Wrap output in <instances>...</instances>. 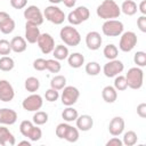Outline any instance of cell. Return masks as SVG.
<instances>
[{
    "label": "cell",
    "instance_id": "33",
    "mask_svg": "<svg viewBox=\"0 0 146 146\" xmlns=\"http://www.w3.org/2000/svg\"><path fill=\"white\" fill-rule=\"evenodd\" d=\"M48 113L43 112V111H35V113L33 114V123L36 125H42L44 123L48 122Z\"/></svg>",
    "mask_w": 146,
    "mask_h": 146
},
{
    "label": "cell",
    "instance_id": "13",
    "mask_svg": "<svg viewBox=\"0 0 146 146\" xmlns=\"http://www.w3.org/2000/svg\"><path fill=\"white\" fill-rule=\"evenodd\" d=\"M15 30V21L6 11H0V32L10 34Z\"/></svg>",
    "mask_w": 146,
    "mask_h": 146
},
{
    "label": "cell",
    "instance_id": "41",
    "mask_svg": "<svg viewBox=\"0 0 146 146\" xmlns=\"http://www.w3.org/2000/svg\"><path fill=\"white\" fill-rule=\"evenodd\" d=\"M11 52V47H10V42L6 39H1L0 40V55L2 56H8Z\"/></svg>",
    "mask_w": 146,
    "mask_h": 146
},
{
    "label": "cell",
    "instance_id": "21",
    "mask_svg": "<svg viewBox=\"0 0 146 146\" xmlns=\"http://www.w3.org/2000/svg\"><path fill=\"white\" fill-rule=\"evenodd\" d=\"M10 47H11V51H14L16 54H21V52H24L26 50L27 42H26L25 38L17 35L10 40Z\"/></svg>",
    "mask_w": 146,
    "mask_h": 146
},
{
    "label": "cell",
    "instance_id": "43",
    "mask_svg": "<svg viewBox=\"0 0 146 146\" xmlns=\"http://www.w3.org/2000/svg\"><path fill=\"white\" fill-rule=\"evenodd\" d=\"M33 68L35 71H44L46 70V59L44 58H36L33 62Z\"/></svg>",
    "mask_w": 146,
    "mask_h": 146
},
{
    "label": "cell",
    "instance_id": "8",
    "mask_svg": "<svg viewBox=\"0 0 146 146\" xmlns=\"http://www.w3.org/2000/svg\"><path fill=\"white\" fill-rule=\"evenodd\" d=\"M23 15H24V18L26 19L27 23H31V24H34V25H38V26H40L43 23V19H44L43 14L39 9V7L34 6V5L26 7L24 9Z\"/></svg>",
    "mask_w": 146,
    "mask_h": 146
},
{
    "label": "cell",
    "instance_id": "50",
    "mask_svg": "<svg viewBox=\"0 0 146 146\" xmlns=\"http://www.w3.org/2000/svg\"><path fill=\"white\" fill-rule=\"evenodd\" d=\"M18 145H27V146H31V140H22L18 143Z\"/></svg>",
    "mask_w": 146,
    "mask_h": 146
},
{
    "label": "cell",
    "instance_id": "24",
    "mask_svg": "<svg viewBox=\"0 0 146 146\" xmlns=\"http://www.w3.org/2000/svg\"><path fill=\"white\" fill-rule=\"evenodd\" d=\"M67 63L71 67L73 68H79L84 64V56L81 52H73L68 55L67 57Z\"/></svg>",
    "mask_w": 146,
    "mask_h": 146
},
{
    "label": "cell",
    "instance_id": "9",
    "mask_svg": "<svg viewBox=\"0 0 146 146\" xmlns=\"http://www.w3.org/2000/svg\"><path fill=\"white\" fill-rule=\"evenodd\" d=\"M120 36L121 38H120V42H119V48L123 52H129L136 47L138 40H137V35L135 32H132V31L122 32V34Z\"/></svg>",
    "mask_w": 146,
    "mask_h": 146
},
{
    "label": "cell",
    "instance_id": "4",
    "mask_svg": "<svg viewBox=\"0 0 146 146\" xmlns=\"http://www.w3.org/2000/svg\"><path fill=\"white\" fill-rule=\"evenodd\" d=\"M43 17L48 22H50V23H52L55 25H60L66 19L65 13L59 7H57L55 5H50V6H48V7L44 8V10H43Z\"/></svg>",
    "mask_w": 146,
    "mask_h": 146
},
{
    "label": "cell",
    "instance_id": "12",
    "mask_svg": "<svg viewBox=\"0 0 146 146\" xmlns=\"http://www.w3.org/2000/svg\"><path fill=\"white\" fill-rule=\"evenodd\" d=\"M38 47L40 48L41 52L44 55H48L52 52L55 48V40L49 33H40L38 40H36Z\"/></svg>",
    "mask_w": 146,
    "mask_h": 146
},
{
    "label": "cell",
    "instance_id": "48",
    "mask_svg": "<svg viewBox=\"0 0 146 146\" xmlns=\"http://www.w3.org/2000/svg\"><path fill=\"white\" fill-rule=\"evenodd\" d=\"M138 10L141 13V15H146V0H141L140 1Z\"/></svg>",
    "mask_w": 146,
    "mask_h": 146
},
{
    "label": "cell",
    "instance_id": "38",
    "mask_svg": "<svg viewBox=\"0 0 146 146\" xmlns=\"http://www.w3.org/2000/svg\"><path fill=\"white\" fill-rule=\"evenodd\" d=\"M133 63L138 67L146 66V52H144V51H137L133 55Z\"/></svg>",
    "mask_w": 146,
    "mask_h": 146
},
{
    "label": "cell",
    "instance_id": "49",
    "mask_svg": "<svg viewBox=\"0 0 146 146\" xmlns=\"http://www.w3.org/2000/svg\"><path fill=\"white\" fill-rule=\"evenodd\" d=\"M63 2L67 8H73L76 3V0H63Z\"/></svg>",
    "mask_w": 146,
    "mask_h": 146
},
{
    "label": "cell",
    "instance_id": "11",
    "mask_svg": "<svg viewBox=\"0 0 146 146\" xmlns=\"http://www.w3.org/2000/svg\"><path fill=\"white\" fill-rule=\"evenodd\" d=\"M123 70H124V64L121 60L115 58V59H111L104 65L103 73L106 78H114L120 73H122Z\"/></svg>",
    "mask_w": 146,
    "mask_h": 146
},
{
    "label": "cell",
    "instance_id": "22",
    "mask_svg": "<svg viewBox=\"0 0 146 146\" xmlns=\"http://www.w3.org/2000/svg\"><path fill=\"white\" fill-rule=\"evenodd\" d=\"M102 97H103L105 103L112 104L117 98V90L113 86H106L102 90Z\"/></svg>",
    "mask_w": 146,
    "mask_h": 146
},
{
    "label": "cell",
    "instance_id": "2",
    "mask_svg": "<svg viewBox=\"0 0 146 146\" xmlns=\"http://www.w3.org/2000/svg\"><path fill=\"white\" fill-rule=\"evenodd\" d=\"M59 36H60V40L64 42V44L70 47H76L81 42V35L79 31L72 25L62 27L59 32Z\"/></svg>",
    "mask_w": 146,
    "mask_h": 146
},
{
    "label": "cell",
    "instance_id": "37",
    "mask_svg": "<svg viewBox=\"0 0 146 146\" xmlns=\"http://www.w3.org/2000/svg\"><path fill=\"white\" fill-rule=\"evenodd\" d=\"M114 88L117 90V91H124L127 88H128V84H127V80H125V76L124 75H116L114 76Z\"/></svg>",
    "mask_w": 146,
    "mask_h": 146
},
{
    "label": "cell",
    "instance_id": "40",
    "mask_svg": "<svg viewBox=\"0 0 146 146\" xmlns=\"http://www.w3.org/2000/svg\"><path fill=\"white\" fill-rule=\"evenodd\" d=\"M44 98H46L47 102H50V103L56 102L59 98V92H58V90H56L54 88H49L44 92Z\"/></svg>",
    "mask_w": 146,
    "mask_h": 146
},
{
    "label": "cell",
    "instance_id": "10",
    "mask_svg": "<svg viewBox=\"0 0 146 146\" xmlns=\"http://www.w3.org/2000/svg\"><path fill=\"white\" fill-rule=\"evenodd\" d=\"M43 105V99L42 97L39 95V94H31L30 96H27L23 103H22V106L25 111L27 112H35V111H39Z\"/></svg>",
    "mask_w": 146,
    "mask_h": 146
},
{
    "label": "cell",
    "instance_id": "30",
    "mask_svg": "<svg viewBox=\"0 0 146 146\" xmlns=\"http://www.w3.org/2000/svg\"><path fill=\"white\" fill-rule=\"evenodd\" d=\"M66 86V78L64 75L57 74L50 80V88H54L56 90H62Z\"/></svg>",
    "mask_w": 146,
    "mask_h": 146
},
{
    "label": "cell",
    "instance_id": "51",
    "mask_svg": "<svg viewBox=\"0 0 146 146\" xmlns=\"http://www.w3.org/2000/svg\"><path fill=\"white\" fill-rule=\"evenodd\" d=\"M49 2H51L52 5H57V3H59V2H63V0H48Z\"/></svg>",
    "mask_w": 146,
    "mask_h": 146
},
{
    "label": "cell",
    "instance_id": "5",
    "mask_svg": "<svg viewBox=\"0 0 146 146\" xmlns=\"http://www.w3.org/2000/svg\"><path fill=\"white\" fill-rule=\"evenodd\" d=\"M123 30V23L119 19H107L102 25V32L106 36H120Z\"/></svg>",
    "mask_w": 146,
    "mask_h": 146
},
{
    "label": "cell",
    "instance_id": "27",
    "mask_svg": "<svg viewBox=\"0 0 146 146\" xmlns=\"http://www.w3.org/2000/svg\"><path fill=\"white\" fill-rule=\"evenodd\" d=\"M78 116H79L78 111L72 106H66V108H64V111L62 112V117L65 122H73L76 120Z\"/></svg>",
    "mask_w": 146,
    "mask_h": 146
},
{
    "label": "cell",
    "instance_id": "42",
    "mask_svg": "<svg viewBox=\"0 0 146 146\" xmlns=\"http://www.w3.org/2000/svg\"><path fill=\"white\" fill-rule=\"evenodd\" d=\"M33 125H34V123L31 122V121H29V120H24V121H22L21 124H19V131H21V133H22L24 137H26L27 133L30 132V130H31V128H32Z\"/></svg>",
    "mask_w": 146,
    "mask_h": 146
},
{
    "label": "cell",
    "instance_id": "46",
    "mask_svg": "<svg viewBox=\"0 0 146 146\" xmlns=\"http://www.w3.org/2000/svg\"><path fill=\"white\" fill-rule=\"evenodd\" d=\"M137 114L141 119H145L146 117V104L145 103H140L137 106Z\"/></svg>",
    "mask_w": 146,
    "mask_h": 146
},
{
    "label": "cell",
    "instance_id": "44",
    "mask_svg": "<svg viewBox=\"0 0 146 146\" xmlns=\"http://www.w3.org/2000/svg\"><path fill=\"white\" fill-rule=\"evenodd\" d=\"M27 5V0H10V6L14 9H23Z\"/></svg>",
    "mask_w": 146,
    "mask_h": 146
},
{
    "label": "cell",
    "instance_id": "47",
    "mask_svg": "<svg viewBox=\"0 0 146 146\" xmlns=\"http://www.w3.org/2000/svg\"><path fill=\"white\" fill-rule=\"evenodd\" d=\"M122 145H123L122 140L115 136H113V138H111L110 140L106 141V146H122Z\"/></svg>",
    "mask_w": 146,
    "mask_h": 146
},
{
    "label": "cell",
    "instance_id": "16",
    "mask_svg": "<svg viewBox=\"0 0 146 146\" xmlns=\"http://www.w3.org/2000/svg\"><path fill=\"white\" fill-rule=\"evenodd\" d=\"M124 128H125V123H124L123 117H121V116H114L110 121L108 131L112 136H115V137L120 136L124 131Z\"/></svg>",
    "mask_w": 146,
    "mask_h": 146
},
{
    "label": "cell",
    "instance_id": "3",
    "mask_svg": "<svg viewBox=\"0 0 146 146\" xmlns=\"http://www.w3.org/2000/svg\"><path fill=\"white\" fill-rule=\"evenodd\" d=\"M124 76H125L127 84H128L129 88H131L133 90H138V89H140L143 87L144 72H143V70L140 67L136 66V67L129 68Z\"/></svg>",
    "mask_w": 146,
    "mask_h": 146
},
{
    "label": "cell",
    "instance_id": "29",
    "mask_svg": "<svg viewBox=\"0 0 146 146\" xmlns=\"http://www.w3.org/2000/svg\"><path fill=\"white\" fill-rule=\"evenodd\" d=\"M15 67V62L9 56H1L0 57V71L9 72Z\"/></svg>",
    "mask_w": 146,
    "mask_h": 146
},
{
    "label": "cell",
    "instance_id": "34",
    "mask_svg": "<svg viewBox=\"0 0 146 146\" xmlns=\"http://www.w3.org/2000/svg\"><path fill=\"white\" fill-rule=\"evenodd\" d=\"M86 73L88 75H91V76H96L100 73V65L97 63V62H89L86 64Z\"/></svg>",
    "mask_w": 146,
    "mask_h": 146
},
{
    "label": "cell",
    "instance_id": "31",
    "mask_svg": "<svg viewBox=\"0 0 146 146\" xmlns=\"http://www.w3.org/2000/svg\"><path fill=\"white\" fill-rule=\"evenodd\" d=\"M137 140H138V136L132 130H129V131L124 132L123 138H122V143L125 146H133V145H136Z\"/></svg>",
    "mask_w": 146,
    "mask_h": 146
},
{
    "label": "cell",
    "instance_id": "35",
    "mask_svg": "<svg viewBox=\"0 0 146 146\" xmlns=\"http://www.w3.org/2000/svg\"><path fill=\"white\" fill-rule=\"evenodd\" d=\"M41 137H42V130H41L36 124H34V125L31 128L30 132H29L27 136H26V138L30 139L31 141H38V140L41 139Z\"/></svg>",
    "mask_w": 146,
    "mask_h": 146
},
{
    "label": "cell",
    "instance_id": "15",
    "mask_svg": "<svg viewBox=\"0 0 146 146\" xmlns=\"http://www.w3.org/2000/svg\"><path fill=\"white\" fill-rule=\"evenodd\" d=\"M103 43V39L100 36V33L97 31H90L86 35V44L88 49L90 50H98Z\"/></svg>",
    "mask_w": 146,
    "mask_h": 146
},
{
    "label": "cell",
    "instance_id": "6",
    "mask_svg": "<svg viewBox=\"0 0 146 146\" xmlns=\"http://www.w3.org/2000/svg\"><path fill=\"white\" fill-rule=\"evenodd\" d=\"M90 16V11L86 6H79L74 10L70 11L67 15V21L71 25H79L82 22H86Z\"/></svg>",
    "mask_w": 146,
    "mask_h": 146
},
{
    "label": "cell",
    "instance_id": "28",
    "mask_svg": "<svg viewBox=\"0 0 146 146\" xmlns=\"http://www.w3.org/2000/svg\"><path fill=\"white\" fill-rule=\"evenodd\" d=\"M103 54L105 56V58H107L108 60L111 59H115L119 55V49L115 44L113 43H108L107 46L104 47V50H103Z\"/></svg>",
    "mask_w": 146,
    "mask_h": 146
},
{
    "label": "cell",
    "instance_id": "1",
    "mask_svg": "<svg viewBox=\"0 0 146 146\" xmlns=\"http://www.w3.org/2000/svg\"><path fill=\"white\" fill-rule=\"evenodd\" d=\"M96 14L102 19H115L121 15V9L114 0H104L96 9Z\"/></svg>",
    "mask_w": 146,
    "mask_h": 146
},
{
    "label": "cell",
    "instance_id": "25",
    "mask_svg": "<svg viewBox=\"0 0 146 146\" xmlns=\"http://www.w3.org/2000/svg\"><path fill=\"white\" fill-rule=\"evenodd\" d=\"M52 55H54L55 59H57V60H64L70 55L68 48L66 46H64V44H57V46H55V48L52 50Z\"/></svg>",
    "mask_w": 146,
    "mask_h": 146
},
{
    "label": "cell",
    "instance_id": "7",
    "mask_svg": "<svg viewBox=\"0 0 146 146\" xmlns=\"http://www.w3.org/2000/svg\"><path fill=\"white\" fill-rule=\"evenodd\" d=\"M62 95H60V100H62V104L65 105V106H72L74 105L79 97H80V91L76 87H73V86H65L63 89H62Z\"/></svg>",
    "mask_w": 146,
    "mask_h": 146
},
{
    "label": "cell",
    "instance_id": "17",
    "mask_svg": "<svg viewBox=\"0 0 146 146\" xmlns=\"http://www.w3.org/2000/svg\"><path fill=\"white\" fill-rule=\"evenodd\" d=\"M17 121V113L11 108H0V124L11 125Z\"/></svg>",
    "mask_w": 146,
    "mask_h": 146
},
{
    "label": "cell",
    "instance_id": "20",
    "mask_svg": "<svg viewBox=\"0 0 146 146\" xmlns=\"http://www.w3.org/2000/svg\"><path fill=\"white\" fill-rule=\"evenodd\" d=\"M16 139L6 125H0V145L1 146H14Z\"/></svg>",
    "mask_w": 146,
    "mask_h": 146
},
{
    "label": "cell",
    "instance_id": "32",
    "mask_svg": "<svg viewBox=\"0 0 146 146\" xmlns=\"http://www.w3.org/2000/svg\"><path fill=\"white\" fill-rule=\"evenodd\" d=\"M79 137H80L79 129L75 128V127L70 125L68 129H67V131H66V135H65V138L64 139L67 140L68 143H76L79 140Z\"/></svg>",
    "mask_w": 146,
    "mask_h": 146
},
{
    "label": "cell",
    "instance_id": "39",
    "mask_svg": "<svg viewBox=\"0 0 146 146\" xmlns=\"http://www.w3.org/2000/svg\"><path fill=\"white\" fill-rule=\"evenodd\" d=\"M70 124L67 122H63V123H59L57 127H56V130H55V133L56 136L59 138V139H64L65 138V135H66V131L68 129Z\"/></svg>",
    "mask_w": 146,
    "mask_h": 146
},
{
    "label": "cell",
    "instance_id": "36",
    "mask_svg": "<svg viewBox=\"0 0 146 146\" xmlns=\"http://www.w3.org/2000/svg\"><path fill=\"white\" fill-rule=\"evenodd\" d=\"M62 68V65L59 60L57 59H46V70H48L50 73H58Z\"/></svg>",
    "mask_w": 146,
    "mask_h": 146
},
{
    "label": "cell",
    "instance_id": "18",
    "mask_svg": "<svg viewBox=\"0 0 146 146\" xmlns=\"http://www.w3.org/2000/svg\"><path fill=\"white\" fill-rule=\"evenodd\" d=\"M40 30H39V26L38 25H34V24H31V23H27L25 24V40L26 42L29 43H36V40L40 35Z\"/></svg>",
    "mask_w": 146,
    "mask_h": 146
},
{
    "label": "cell",
    "instance_id": "45",
    "mask_svg": "<svg viewBox=\"0 0 146 146\" xmlns=\"http://www.w3.org/2000/svg\"><path fill=\"white\" fill-rule=\"evenodd\" d=\"M137 26L141 32H146V16L141 15L140 17L137 18Z\"/></svg>",
    "mask_w": 146,
    "mask_h": 146
},
{
    "label": "cell",
    "instance_id": "26",
    "mask_svg": "<svg viewBox=\"0 0 146 146\" xmlns=\"http://www.w3.org/2000/svg\"><path fill=\"white\" fill-rule=\"evenodd\" d=\"M24 88H25L26 91H29L31 94L36 92L39 90V88H40V81H39V79L35 78V76H29L25 80V82H24Z\"/></svg>",
    "mask_w": 146,
    "mask_h": 146
},
{
    "label": "cell",
    "instance_id": "23",
    "mask_svg": "<svg viewBox=\"0 0 146 146\" xmlns=\"http://www.w3.org/2000/svg\"><path fill=\"white\" fill-rule=\"evenodd\" d=\"M121 9V13H123L124 15L127 16H133L137 10H138V7H137V3L133 1V0H124L120 7Z\"/></svg>",
    "mask_w": 146,
    "mask_h": 146
},
{
    "label": "cell",
    "instance_id": "19",
    "mask_svg": "<svg viewBox=\"0 0 146 146\" xmlns=\"http://www.w3.org/2000/svg\"><path fill=\"white\" fill-rule=\"evenodd\" d=\"M75 123L79 131H89L94 125V119L89 114H82L76 117Z\"/></svg>",
    "mask_w": 146,
    "mask_h": 146
},
{
    "label": "cell",
    "instance_id": "14",
    "mask_svg": "<svg viewBox=\"0 0 146 146\" xmlns=\"http://www.w3.org/2000/svg\"><path fill=\"white\" fill-rule=\"evenodd\" d=\"M15 97V91L11 83L7 80H0V100L8 103Z\"/></svg>",
    "mask_w": 146,
    "mask_h": 146
}]
</instances>
